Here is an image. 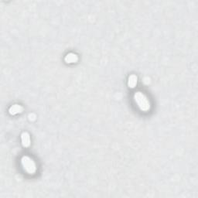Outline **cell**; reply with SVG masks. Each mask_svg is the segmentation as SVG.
Here are the masks:
<instances>
[{
	"label": "cell",
	"mask_w": 198,
	"mask_h": 198,
	"mask_svg": "<svg viewBox=\"0 0 198 198\" xmlns=\"http://www.w3.org/2000/svg\"><path fill=\"white\" fill-rule=\"evenodd\" d=\"M22 166L23 167L24 170L29 174H34L37 171V167L34 161L29 157H23L21 160Z\"/></svg>",
	"instance_id": "7a4b0ae2"
},
{
	"label": "cell",
	"mask_w": 198,
	"mask_h": 198,
	"mask_svg": "<svg viewBox=\"0 0 198 198\" xmlns=\"http://www.w3.org/2000/svg\"><path fill=\"white\" fill-rule=\"evenodd\" d=\"M134 99L136 102L139 109L142 112H148L150 109V103L148 98L144 94L140 92H136L134 95Z\"/></svg>",
	"instance_id": "6da1fadb"
},
{
	"label": "cell",
	"mask_w": 198,
	"mask_h": 198,
	"mask_svg": "<svg viewBox=\"0 0 198 198\" xmlns=\"http://www.w3.org/2000/svg\"><path fill=\"white\" fill-rule=\"evenodd\" d=\"M22 144L24 147H29L30 146V136L28 132H23L21 135Z\"/></svg>",
	"instance_id": "277c9868"
},
{
	"label": "cell",
	"mask_w": 198,
	"mask_h": 198,
	"mask_svg": "<svg viewBox=\"0 0 198 198\" xmlns=\"http://www.w3.org/2000/svg\"><path fill=\"white\" fill-rule=\"evenodd\" d=\"M23 111V108L20 105H13V106H11L9 110L10 115H16V114L21 113Z\"/></svg>",
	"instance_id": "3957f363"
},
{
	"label": "cell",
	"mask_w": 198,
	"mask_h": 198,
	"mask_svg": "<svg viewBox=\"0 0 198 198\" xmlns=\"http://www.w3.org/2000/svg\"><path fill=\"white\" fill-rule=\"evenodd\" d=\"M65 62L67 63H76L77 60H78V57L77 56L76 54L73 53H70L65 57L64 58Z\"/></svg>",
	"instance_id": "5b68a950"
},
{
	"label": "cell",
	"mask_w": 198,
	"mask_h": 198,
	"mask_svg": "<svg viewBox=\"0 0 198 198\" xmlns=\"http://www.w3.org/2000/svg\"><path fill=\"white\" fill-rule=\"evenodd\" d=\"M137 81H138V77H137L136 75L135 74L130 75L128 81V86L130 88H134L136 86Z\"/></svg>",
	"instance_id": "8992f818"
}]
</instances>
